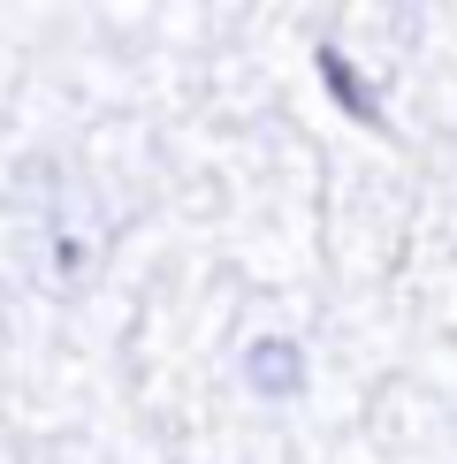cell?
Returning <instances> with one entry per match:
<instances>
[{
  "instance_id": "obj_1",
  "label": "cell",
  "mask_w": 457,
  "mask_h": 464,
  "mask_svg": "<svg viewBox=\"0 0 457 464\" xmlns=\"http://www.w3.org/2000/svg\"><path fill=\"white\" fill-rule=\"evenodd\" d=\"M107 244H114V221L92 206V183L69 176V168H38V214H31L38 289H53V297L92 289L107 266Z\"/></svg>"
},
{
  "instance_id": "obj_2",
  "label": "cell",
  "mask_w": 457,
  "mask_h": 464,
  "mask_svg": "<svg viewBox=\"0 0 457 464\" xmlns=\"http://www.w3.org/2000/svg\"><path fill=\"white\" fill-rule=\"evenodd\" d=\"M237 373H244V389H252L259 403L305 396V351H297L290 335H252V343H244V358H237Z\"/></svg>"
}]
</instances>
